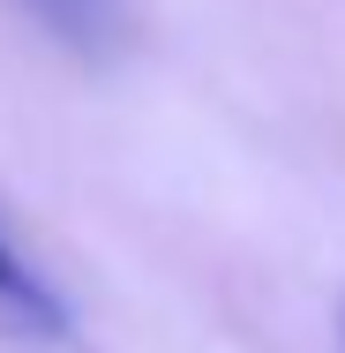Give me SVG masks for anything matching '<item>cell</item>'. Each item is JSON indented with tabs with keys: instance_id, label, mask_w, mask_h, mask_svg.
I'll return each mask as SVG.
<instances>
[{
	"instance_id": "obj_1",
	"label": "cell",
	"mask_w": 345,
	"mask_h": 353,
	"mask_svg": "<svg viewBox=\"0 0 345 353\" xmlns=\"http://www.w3.org/2000/svg\"><path fill=\"white\" fill-rule=\"evenodd\" d=\"M0 331L38 339V346H68V339H75L68 301L23 263V248H8V233H0Z\"/></svg>"
},
{
	"instance_id": "obj_2",
	"label": "cell",
	"mask_w": 345,
	"mask_h": 353,
	"mask_svg": "<svg viewBox=\"0 0 345 353\" xmlns=\"http://www.w3.org/2000/svg\"><path fill=\"white\" fill-rule=\"evenodd\" d=\"M23 15L45 23V30H53L68 53H83V61H105V53L121 46V30H128L121 0H23Z\"/></svg>"
},
{
	"instance_id": "obj_3",
	"label": "cell",
	"mask_w": 345,
	"mask_h": 353,
	"mask_svg": "<svg viewBox=\"0 0 345 353\" xmlns=\"http://www.w3.org/2000/svg\"><path fill=\"white\" fill-rule=\"evenodd\" d=\"M338 323H345V316H338Z\"/></svg>"
}]
</instances>
